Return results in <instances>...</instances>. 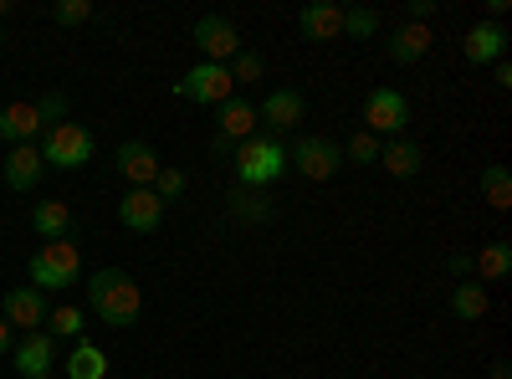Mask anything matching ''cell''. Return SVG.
Masks as SVG:
<instances>
[{"instance_id": "obj_1", "label": "cell", "mask_w": 512, "mask_h": 379, "mask_svg": "<svg viewBox=\"0 0 512 379\" xmlns=\"http://www.w3.org/2000/svg\"><path fill=\"white\" fill-rule=\"evenodd\" d=\"M88 308H93L108 328H128V323L139 318L144 298H139V287H134V277H128V272L103 267V272L88 277Z\"/></svg>"}, {"instance_id": "obj_2", "label": "cell", "mask_w": 512, "mask_h": 379, "mask_svg": "<svg viewBox=\"0 0 512 379\" xmlns=\"http://www.w3.org/2000/svg\"><path fill=\"white\" fill-rule=\"evenodd\" d=\"M282 175H287V149H282V139L256 134V139L236 144V180H241L246 190H267V185H277Z\"/></svg>"}, {"instance_id": "obj_3", "label": "cell", "mask_w": 512, "mask_h": 379, "mask_svg": "<svg viewBox=\"0 0 512 379\" xmlns=\"http://www.w3.org/2000/svg\"><path fill=\"white\" fill-rule=\"evenodd\" d=\"M82 277V251L72 236L62 241H47V246H36V257H31V282L47 292V287H72Z\"/></svg>"}, {"instance_id": "obj_4", "label": "cell", "mask_w": 512, "mask_h": 379, "mask_svg": "<svg viewBox=\"0 0 512 379\" xmlns=\"http://www.w3.org/2000/svg\"><path fill=\"white\" fill-rule=\"evenodd\" d=\"M93 159V134L82 129V123H52L47 139H41V164H52V170H82V164Z\"/></svg>"}, {"instance_id": "obj_5", "label": "cell", "mask_w": 512, "mask_h": 379, "mask_svg": "<svg viewBox=\"0 0 512 379\" xmlns=\"http://www.w3.org/2000/svg\"><path fill=\"white\" fill-rule=\"evenodd\" d=\"M287 170H297L303 180H333L338 170H344V149H338L333 139H297L287 149Z\"/></svg>"}, {"instance_id": "obj_6", "label": "cell", "mask_w": 512, "mask_h": 379, "mask_svg": "<svg viewBox=\"0 0 512 379\" xmlns=\"http://www.w3.org/2000/svg\"><path fill=\"white\" fill-rule=\"evenodd\" d=\"M175 93L190 98V103H231V98H236V82H231V67L200 62V67H190V72L175 82Z\"/></svg>"}, {"instance_id": "obj_7", "label": "cell", "mask_w": 512, "mask_h": 379, "mask_svg": "<svg viewBox=\"0 0 512 379\" xmlns=\"http://www.w3.org/2000/svg\"><path fill=\"white\" fill-rule=\"evenodd\" d=\"M364 123L369 129L364 134H405V123H410V103H405V93H395V88H374L369 98H364Z\"/></svg>"}, {"instance_id": "obj_8", "label": "cell", "mask_w": 512, "mask_h": 379, "mask_svg": "<svg viewBox=\"0 0 512 379\" xmlns=\"http://www.w3.org/2000/svg\"><path fill=\"white\" fill-rule=\"evenodd\" d=\"M195 47L205 52V62L226 67V62L241 52V31H236V21H226V16H200V21H195Z\"/></svg>"}, {"instance_id": "obj_9", "label": "cell", "mask_w": 512, "mask_h": 379, "mask_svg": "<svg viewBox=\"0 0 512 379\" xmlns=\"http://www.w3.org/2000/svg\"><path fill=\"white\" fill-rule=\"evenodd\" d=\"M47 292L41 287H11L6 292V303H0V318H6L11 328H21V333H36L41 323H47Z\"/></svg>"}, {"instance_id": "obj_10", "label": "cell", "mask_w": 512, "mask_h": 379, "mask_svg": "<svg viewBox=\"0 0 512 379\" xmlns=\"http://www.w3.org/2000/svg\"><path fill=\"white\" fill-rule=\"evenodd\" d=\"M303 113H308V98L303 93H297V88H277L262 108H256V123H267L272 139H277V134H292L297 123H303Z\"/></svg>"}, {"instance_id": "obj_11", "label": "cell", "mask_w": 512, "mask_h": 379, "mask_svg": "<svg viewBox=\"0 0 512 379\" xmlns=\"http://www.w3.org/2000/svg\"><path fill=\"white\" fill-rule=\"evenodd\" d=\"M159 154L144 144V139H128L123 149H118V175L134 185V190H154V180H159Z\"/></svg>"}, {"instance_id": "obj_12", "label": "cell", "mask_w": 512, "mask_h": 379, "mask_svg": "<svg viewBox=\"0 0 512 379\" xmlns=\"http://www.w3.org/2000/svg\"><path fill=\"white\" fill-rule=\"evenodd\" d=\"M57 369V344H52V333H26V339L16 344V374L21 379H47Z\"/></svg>"}, {"instance_id": "obj_13", "label": "cell", "mask_w": 512, "mask_h": 379, "mask_svg": "<svg viewBox=\"0 0 512 379\" xmlns=\"http://www.w3.org/2000/svg\"><path fill=\"white\" fill-rule=\"evenodd\" d=\"M118 221H123L128 231L149 236V231H159V221H164V200H159L154 190H128V195L118 200Z\"/></svg>"}, {"instance_id": "obj_14", "label": "cell", "mask_w": 512, "mask_h": 379, "mask_svg": "<svg viewBox=\"0 0 512 379\" xmlns=\"http://www.w3.org/2000/svg\"><path fill=\"white\" fill-rule=\"evenodd\" d=\"M507 57V31L502 21H477L472 31H466V62L472 67H492Z\"/></svg>"}, {"instance_id": "obj_15", "label": "cell", "mask_w": 512, "mask_h": 379, "mask_svg": "<svg viewBox=\"0 0 512 379\" xmlns=\"http://www.w3.org/2000/svg\"><path fill=\"white\" fill-rule=\"evenodd\" d=\"M297 31H303L308 41H338L344 36V6L313 0V6H303V16H297Z\"/></svg>"}, {"instance_id": "obj_16", "label": "cell", "mask_w": 512, "mask_h": 379, "mask_svg": "<svg viewBox=\"0 0 512 379\" xmlns=\"http://www.w3.org/2000/svg\"><path fill=\"white\" fill-rule=\"evenodd\" d=\"M41 170H47V164H41V149H36V144H16V149L6 154V185H11L16 195H31L36 180H41Z\"/></svg>"}, {"instance_id": "obj_17", "label": "cell", "mask_w": 512, "mask_h": 379, "mask_svg": "<svg viewBox=\"0 0 512 379\" xmlns=\"http://www.w3.org/2000/svg\"><path fill=\"white\" fill-rule=\"evenodd\" d=\"M47 123H41V113H36V103H6L0 108V139L6 144H31Z\"/></svg>"}, {"instance_id": "obj_18", "label": "cell", "mask_w": 512, "mask_h": 379, "mask_svg": "<svg viewBox=\"0 0 512 379\" xmlns=\"http://www.w3.org/2000/svg\"><path fill=\"white\" fill-rule=\"evenodd\" d=\"M431 26H420V21H405L395 36H390V62H400V67H410V62H420L425 52H431Z\"/></svg>"}, {"instance_id": "obj_19", "label": "cell", "mask_w": 512, "mask_h": 379, "mask_svg": "<svg viewBox=\"0 0 512 379\" xmlns=\"http://www.w3.org/2000/svg\"><path fill=\"white\" fill-rule=\"evenodd\" d=\"M379 164H384L395 180H415V175L425 170V154H420V144H410V139H390V144H379Z\"/></svg>"}, {"instance_id": "obj_20", "label": "cell", "mask_w": 512, "mask_h": 379, "mask_svg": "<svg viewBox=\"0 0 512 379\" xmlns=\"http://www.w3.org/2000/svg\"><path fill=\"white\" fill-rule=\"evenodd\" d=\"M31 226H36L41 241L72 236V205H67V200H41V205H31Z\"/></svg>"}, {"instance_id": "obj_21", "label": "cell", "mask_w": 512, "mask_h": 379, "mask_svg": "<svg viewBox=\"0 0 512 379\" xmlns=\"http://www.w3.org/2000/svg\"><path fill=\"white\" fill-rule=\"evenodd\" d=\"M221 139H226V144L256 139V108H251V103H241V98L221 103Z\"/></svg>"}, {"instance_id": "obj_22", "label": "cell", "mask_w": 512, "mask_h": 379, "mask_svg": "<svg viewBox=\"0 0 512 379\" xmlns=\"http://www.w3.org/2000/svg\"><path fill=\"white\" fill-rule=\"evenodd\" d=\"M487 308H492V298H487V287H482L477 277H466V282L451 287V313H456L461 323H477Z\"/></svg>"}, {"instance_id": "obj_23", "label": "cell", "mask_w": 512, "mask_h": 379, "mask_svg": "<svg viewBox=\"0 0 512 379\" xmlns=\"http://www.w3.org/2000/svg\"><path fill=\"white\" fill-rule=\"evenodd\" d=\"M512 272V246L507 241H492L482 251H472V277L477 282H502Z\"/></svg>"}, {"instance_id": "obj_24", "label": "cell", "mask_w": 512, "mask_h": 379, "mask_svg": "<svg viewBox=\"0 0 512 379\" xmlns=\"http://www.w3.org/2000/svg\"><path fill=\"white\" fill-rule=\"evenodd\" d=\"M62 369H67V379H103L108 374V354L98 344H88V339H77L72 344V359Z\"/></svg>"}, {"instance_id": "obj_25", "label": "cell", "mask_w": 512, "mask_h": 379, "mask_svg": "<svg viewBox=\"0 0 512 379\" xmlns=\"http://www.w3.org/2000/svg\"><path fill=\"white\" fill-rule=\"evenodd\" d=\"M482 195L492 210H507L512 205V175H507V164H487L482 170Z\"/></svg>"}, {"instance_id": "obj_26", "label": "cell", "mask_w": 512, "mask_h": 379, "mask_svg": "<svg viewBox=\"0 0 512 379\" xmlns=\"http://www.w3.org/2000/svg\"><path fill=\"white\" fill-rule=\"evenodd\" d=\"M47 323H52V333H62V339H82V328H88V313H82V308H52Z\"/></svg>"}, {"instance_id": "obj_27", "label": "cell", "mask_w": 512, "mask_h": 379, "mask_svg": "<svg viewBox=\"0 0 512 379\" xmlns=\"http://www.w3.org/2000/svg\"><path fill=\"white\" fill-rule=\"evenodd\" d=\"M52 21H57V26H82V21H93V0H57V6H52Z\"/></svg>"}, {"instance_id": "obj_28", "label": "cell", "mask_w": 512, "mask_h": 379, "mask_svg": "<svg viewBox=\"0 0 512 379\" xmlns=\"http://www.w3.org/2000/svg\"><path fill=\"white\" fill-rule=\"evenodd\" d=\"M231 62H236V72H231V82H256V77H262V72H267V57H262V52H246V47H241V52H236Z\"/></svg>"}, {"instance_id": "obj_29", "label": "cell", "mask_w": 512, "mask_h": 379, "mask_svg": "<svg viewBox=\"0 0 512 379\" xmlns=\"http://www.w3.org/2000/svg\"><path fill=\"white\" fill-rule=\"evenodd\" d=\"M231 216H241V221H267V200L262 195H231Z\"/></svg>"}, {"instance_id": "obj_30", "label": "cell", "mask_w": 512, "mask_h": 379, "mask_svg": "<svg viewBox=\"0 0 512 379\" xmlns=\"http://www.w3.org/2000/svg\"><path fill=\"white\" fill-rule=\"evenodd\" d=\"M379 31V11H344V36H374Z\"/></svg>"}, {"instance_id": "obj_31", "label": "cell", "mask_w": 512, "mask_h": 379, "mask_svg": "<svg viewBox=\"0 0 512 379\" xmlns=\"http://www.w3.org/2000/svg\"><path fill=\"white\" fill-rule=\"evenodd\" d=\"M36 113H41V123H47V129H52V123H67V118H72V113H67V98H62V93H47V98L36 103Z\"/></svg>"}, {"instance_id": "obj_32", "label": "cell", "mask_w": 512, "mask_h": 379, "mask_svg": "<svg viewBox=\"0 0 512 379\" xmlns=\"http://www.w3.org/2000/svg\"><path fill=\"white\" fill-rule=\"evenodd\" d=\"M154 195L169 205V200H180L185 195V175L180 170H159V180H154Z\"/></svg>"}, {"instance_id": "obj_33", "label": "cell", "mask_w": 512, "mask_h": 379, "mask_svg": "<svg viewBox=\"0 0 512 379\" xmlns=\"http://www.w3.org/2000/svg\"><path fill=\"white\" fill-rule=\"evenodd\" d=\"M344 154H349L354 164H374V159H379V139H374V134H354Z\"/></svg>"}, {"instance_id": "obj_34", "label": "cell", "mask_w": 512, "mask_h": 379, "mask_svg": "<svg viewBox=\"0 0 512 379\" xmlns=\"http://www.w3.org/2000/svg\"><path fill=\"white\" fill-rule=\"evenodd\" d=\"M405 16L425 26V21H431V16H436V0H410V6H405Z\"/></svg>"}, {"instance_id": "obj_35", "label": "cell", "mask_w": 512, "mask_h": 379, "mask_svg": "<svg viewBox=\"0 0 512 379\" xmlns=\"http://www.w3.org/2000/svg\"><path fill=\"white\" fill-rule=\"evenodd\" d=\"M446 267H451V272H456L461 282L472 277V257H466V251H456V257H446Z\"/></svg>"}, {"instance_id": "obj_36", "label": "cell", "mask_w": 512, "mask_h": 379, "mask_svg": "<svg viewBox=\"0 0 512 379\" xmlns=\"http://www.w3.org/2000/svg\"><path fill=\"white\" fill-rule=\"evenodd\" d=\"M492 72H497V88H512V67L507 62H492Z\"/></svg>"}, {"instance_id": "obj_37", "label": "cell", "mask_w": 512, "mask_h": 379, "mask_svg": "<svg viewBox=\"0 0 512 379\" xmlns=\"http://www.w3.org/2000/svg\"><path fill=\"white\" fill-rule=\"evenodd\" d=\"M11 339H16V328H11L6 318H0V354H6V349H11Z\"/></svg>"}, {"instance_id": "obj_38", "label": "cell", "mask_w": 512, "mask_h": 379, "mask_svg": "<svg viewBox=\"0 0 512 379\" xmlns=\"http://www.w3.org/2000/svg\"><path fill=\"white\" fill-rule=\"evenodd\" d=\"M492 379H512V374H507V364H492Z\"/></svg>"}, {"instance_id": "obj_39", "label": "cell", "mask_w": 512, "mask_h": 379, "mask_svg": "<svg viewBox=\"0 0 512 379\" xmlns=\"http://www.w3.org/2000/svg\"><path fill=\"white\" fill-rule=\"evenodd\" d=\"M6 11H11V0H0V16H6Z\"/></svg>"}, {"instance_id": "obj_40", "label": "cell", "mask_w": 512, "mask_h": 379, "mask_svg": "<svg viewBox=\"0 0 512 379\" xmlns=\"http://www.w3.org/2000/svg\"><path fill=\"white\" fill-rule=\"evenodd\" d=\"M0 226H6V216H0Z\"/></svg>"}]
</instances>
